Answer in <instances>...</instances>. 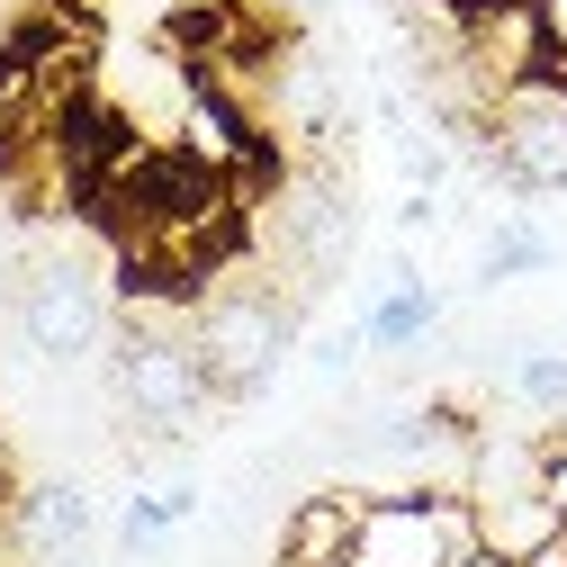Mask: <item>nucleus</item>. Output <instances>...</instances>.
<instances>
[{
	"label": "nucleus",
	"mask_w": 567,
	"mask_h": 567,
	"mask_svg": "<svg viewBox=\"0 0 567 567\" xmlns=\"http://www.w3.org/2000/svg\"><path fill=\"white\" fill-rule=\"evenodd\" d=\"M298 324H307V307L279 289V279L235 270L226 289L198 298V316H189V351H198L207 388H217L226 405H252V396H270L279 370L298 361V342H307Z\"/></svg>",
	"instance_id": "nucleus-1"
},
{
	"label": "nucleus",
	"mask_w": 567,
	"mask_h": 567,
	"mask_svg": "<svg viewBox=\"0 0 567 567\" xmlns=\"http://www.w3.org/2000/svg\"><path fill=\"white\" fill-rule=\"evenodd\" d=\"M217 414H226V396L207 388L189 333H117L109 342V423L135 451L198 442Z\"/></svg>",
	"instance_id": "nucleus-2"
},
{
	"label": "nucleus",
	"mask_w": 567,
	"mask_h": 567,
	"mask_svg": "<svg viewBox=\"0 0 567 567\" xmlns=\"http://www.w3.org/2000/svg\"><path fill=\"white\" fill-rule=\"evenodd\" d=\"M10 333L37 351L45 370H73L91 361V351L109 342L117 324V289H109V270L82 252V244H45L28 235V261H19V289H10Z\"/></svg>",
	"instance_id": "nucleus-3"
},
{
	"label": "nucleus",
	"mask_w": 567,
	"mask_h": 567,
	"mask_svg": "<svg viewBox=\"0 0 567 567\" xmlns=\"http://www.w3.org/2000/svg\"><path fill=\"white\" fill-rule=\"evenodd\" d=\"M468 154L505 198H567V73L558 63H540V73L486 100V126Z\"/></svg>",
	"instance_id": "nucleus-4"
},
{
	"label": "nucleus",
	"mask_w": 567,
	"mask_h": 567,
	"mask_svg": "<svg viewBox=\"0 0 567 567\" xmlns=\"http://www.w3.org/2000/svg\"><path fill=\"white\" fill-rule=\"evenodd\" d=\"M477 549L468 495H361L351 567H460Z\"/></svg>",
	"instance_id": "nucleus-5"
},
{
	"label": "nucleus",
	"mask_w": 567,
	"mask_h": 567,
	"mask_svg": "<svg viewBox=\"0 0 567 567\" xmlns=\"http://www.w3.org/2000/svg\"><path fill=\"white\" fill-rule=\"evenodd\" d=\"M442 279L423 270L414 252H396L388 261V279H379V298H370V316H361V342H370V361H414V351H433V333H442Z\"/></svg>",
	"instance_id": "nucleus-6"
},
{
	"label": "nucleus",
	"mask_w": 567,
	"mask_h": 567,
	"mask_svg": "<svg viewBox=\"0 0 567 567\" xmlns=\"http://www.w3.org/2000/svg\"><path fill=\"white\" fill-rule=\"evenodd\" d=\"M10 532H19L28 558H73V549H91V532H100V495H91L73 468H45V477L10 486Z\"/></svg>",
	"instance_id": "nucleus-7"
},
{
	"label": "nucleus",
	"mask_w": 567,
	"mask_h": 567,
	"mask_svg": "<svg viewBox=\"0 0 567 567\" xmlns=\"http://www.w3.org/2000/svg\"><path fill=\"white\" fill-rule=\"evenodd\" d=\"M351 532H361V486H316L289 505V523H279V567H333L351 558Z\"/></svg>",
	"instance_id": "nucleus-8"
},
{
	"label": "nucleus",
	"mask_w": 567,
	"mask_h": 567,
	"mask_svg": "<svg viewBox=\"0 0 567 567\" xmlns=\"http://www.w3.org/2000/svg\"><path fill=\"white\" fill-rule=\"evenodd\" d=\"M189 514H198V477H189V468L145 477V486L126 495V514H117V558H126V567H154V558H163V540H172Z\"/></svg>",
	"instance_id": "nucleus-9"
},
{
	"label": "nucleus",
	"mask_w": 567,
	"mask_h": 567,
	"mask_svg": "<svg viewBox=\"0 0 567 567\" xmlns=\"http://www.w3.org/2000/svg\"><path fill=\"white\" fill-rule=\"evenodd\" d=\"M549 261H558V235L514 207V217L486 226V244H477V261H468V289H505V279H532V270H549Z\"/></svg>",
	"instance_id": "nucleus-10"
},
{
	"label": "nucleus",
	"mask_w": 567,
	"mask_h": 567,
	"mask_svg": "<svg viewBox=\"0 0 567 567\" xmlns=\"http://www.w3.org/2000/svg\"><path fill=\"white\" fill-rule=\"evenodd\" d=\"M558 523H567V514H558V495H549V486L495 495V505H477V549H495V558H523V549H540Z\"/></svg>",
	"instance_id": "nucleus-11"
},
{
	"label": "nucleus",
	"mask_w": 567,
	"mask_h": 567,
	"mask_svg": "<svg viewBox=\"0 0 567 567\" xmlns=\"http://www.w3.org/2000/svg\"><path fill=\"white\" fill-rule=\"evenodd\" d=\"M505 388L523 414H540V423H567V351H549V342H523L514 361H505Z\"/></svg>",
	"instance_id": "nucleus-12"
},
{
	"label": "nucleus",
	"mask_w": 567,
	"mask_h": 567,
	"mask_svg": "<svg viewBox=\"0 0 567 567\" xmlns=\"http://www.w3.org/2000/svg\"><path fill=\"white\" fill-rule=\"evenodd\" d=\"M226 10L244 28H261V37H307V28H324L333 0H226Z\"/></svg>",
	"instance_id": "nucleus-13"
},
{
	"label": "nucleus",
	"mask_w": 567,
	"mask_h": 567,
	"mask_svg": "<svg viewBox=\"0 0 567 567\" xmlns=\"http://www.w3.org/2000/svg\"><path fill=\"white\" fill-rule=\"evenodd\" d=\"M361 361H370L361 324H333V333H316V342H307V370H316V379H351Z\"/></svg>",
	"instance_id": "nucleus-14"
},
{
	"label": "nucleus",
	"mask_w": 567,
	"mask_h": 567,
	"mask_svg": "<svg viewBox=\"0 0 567 567\" xmlns=\"http://www.w3.org/2000/svg\"><path fill=\"white\" fill-rule=\"evenodd\" d=\"M19 261H28V235L0 217V307H10V289H19Z\"/></svg>",
	"instance_id": "nucleus-15"
},
{
	"label": "nucleus",
	"mask_w": 567,
	"mask_h": 567,
	"mask_svg": "<svg viewBox=\"0 0 567 567\" xmlns=\"http://www.w3.org/2000/svg\"><path fill=\"white\" fill-rule=\"evenodd\" d=\"M37 567H100V558H91V549H73V558H37Z\"/></svg>",
	"instance_id": "nucleus-16"
},
{
	"label": "nucleus",
	"mask_w": 567,
	"mask_h": 567,
	"mask_svg": "<svg viewBox=\"0 0 567 567\" xmlns=\"http://www.w3.org/2000/svg\"><path fill=\"white\" fill-rule=\"evenodd\" d=\"M379 10H388V19H405V10H433V0H379Z\"/></svg>",
	"instance_id": "nucleus-17"
},
{
	"label": "nucleus",
	"mask_w": 567,
	"mask_h": 567,
	"mask_svg": "<svg viewBox=\"0 0 567 567\" xmlns=\"http://www.w3.org/2000/svg\"><path fill=\"white\" fill-rule=\"evenodd\" d=\"M0 505H10V442H0Z\"/></svg>",
	"instance_id": "nucleus-18"
}]
</instances>
